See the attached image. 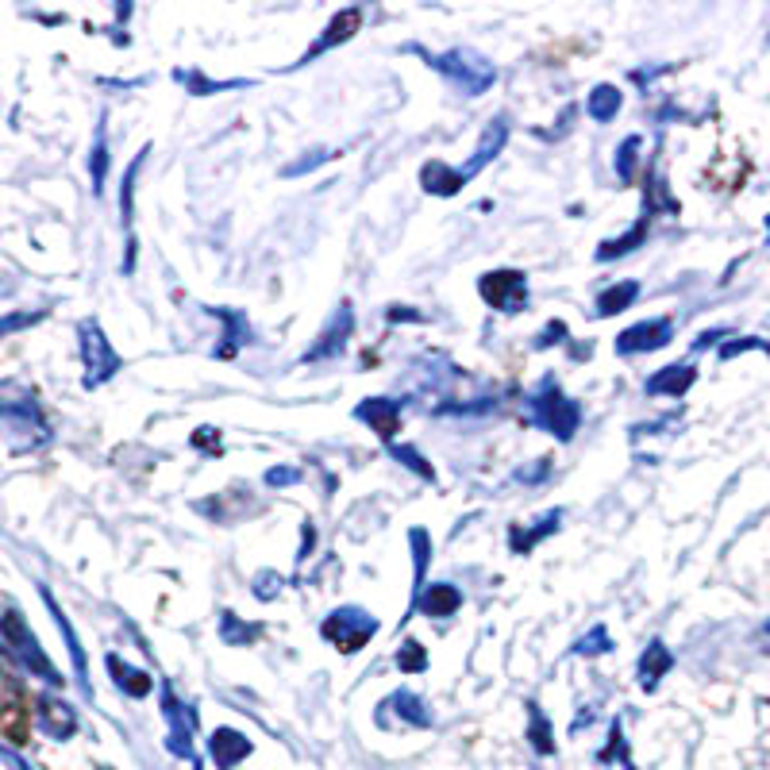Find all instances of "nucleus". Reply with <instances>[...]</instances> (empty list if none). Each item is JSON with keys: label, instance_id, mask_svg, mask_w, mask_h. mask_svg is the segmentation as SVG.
<instances>
[{"label": "nucleus", "instance_id": "nucleus-1", "mask_svg": "<svg viewBox=\"0 0 770 770\" xmlns=\"http://www.w3.org/2000/svg\"><path fill=\"white\" fill-rule=\"evenodd\" d=\"M0 428L16 435V447L20 451L43 447L50 440V428L43 421V408H39L36 393L23 389L20 382L0 385Z\"/></svg>", "mask_w": 770, "mask_h": 770}, {"label": "nucleus", "instance_id": "nucleus-2", "mask_svg": "<svg viewBox=\"0 0 770 770\" xmlns=\"http://www.w3.org/2000/svg\"><path fill=\"white\" fill-rule=\"evenodd\" d=\"M421 55L428 58L435 70H440L463 97H478V93H485V89L493 86V81H497L493 62H485L482 55H474V50H466V47L463 50H447V55H428V50H421Z\"/></svg>", "mask_w": 770, "mask_h": 770}, {"label": "nucleus", "instance_id": "nucleus-3", "mask_svg": "<svg viewBox=\"0 0 770 770\" xmlns=\"http://www.w3.org/2000/svg\"><path fill=\"white\" fill-rule=\"evenodd\" d=\"M0 635H4V643H8V655L20 659L23 671L39 674L50 685H62V674H58V667L47 659L43 643L36 640V632H31V624L23 621V613H16L12 609V613L0 616Z\"/></svg>", "mask_w": 770, "mask_h": 770}, {"label": "nucleus", "instance_id": "nucleus-4", "mask_svg": "<svg viewBox=\"0 0 770 770\" xmlns=\"http://www.w3.org/2000/svg\"><path fill=\"white\" fill-rule=\"evenodd\" d=\"M532 413H535V421L543 424L555 440H574V432H578V424H582V408H578V401L566 397L563 389L555 385V378H547L535 389V397H532Z\"/></svg>", "mask_w": 770, "mask_h": 770}, {"label": "nucleus", "instance_id": "nucleus-5", "mask_svg": "<svg viewBox=\"0 0 770 770\" xmlns=\"http://www.w3.org/2000/svg\"><path fill=\"white\" fill-rule=\"evenodd\" d=\"M320 632H324V640H328L332 648L343 651V655H355V651H363L366 643L378 635V621H374L366 609L347 605V609H336V613L320 624Z\"/></svg>", "mask_w": 770, "mask_h": 770}, {"label": "nucleus", "instance_id": "nucleus-6", "mask_svg": "<svg viewBox=\"0 0 770 770\" xmlns=\"http://www.w3.org/2000/svg\"><path fill=\"white\" fill-rule=\"evenodd\" d=\"M78 343H81V363H86V389H97L120 371V355L112 351V343L105 339L97 320H86L78 328Z\"/></svg>", "mask_w": 770, "mask_h": 770}, {"label": "nucleus", "instance_id": "nucleus-7", "mask_svg": "<svg viewBox=\"0 0 770 770\" xmlns=\"http://www.w3.org/2000/svg\"><path fill=\"white\" fill-rule=\"evenodd\" d=\"M478 293L497 313H521L529 305V282L521 270H493L478 282Z\"/></svg>", "mask_w": 770, "mask_h": 770}, {"label": "nucleus", "instance_id": "nucleus-8", "mask_svg": "<svg viewBox=\"0 0 770 770\" xmlns=\"http://www.w3.org/2000/svg\"><path fill=\"white\" fill-rule=\"evenodd\" d=\"M162 713H166V721H170V740H166V748H170L178 759H197V751H192L197 713H192L189 705H181L178 693H174V685H162Z\"/></svg>", "mask_w": 770, "mask_h": 770}, {"label": "nucleus", "instance_id": "nucleus-9", "mask_svg": "<svg viewBox=\"0 0 770 770\" xmlns=\"http://www.w3.org/2000/svg\"><path fill=\"white\" fill-rule=\"evenodd\" d=\"M674 339L671 316H655V320H640L616 336V355H648V351H663Z\"/></svg>", "mask_w": 770, "mask_h": 770}, {"label": "nucleus", "instance_id": "nucleus-10", "mask_svg": "<svg viewBox=\"0 0 770 770\" xmlns=\"http://www.w3.org/2000/svg\"><path fill=\"white\" fill-rule=\"evenodd\" d=\"M351 332H355V313H351V305L343 300V305L336 308V316H332V324L324 328L320 343H316L313 351L305 355V363H320V358H339L343 347H347Z\"/></svg>", "mask_w": 770, "mask_h": 770}, {"label": "nucleus", "instance_id": "nucleus-11", "mask_svg": "<svg viewBox=\"0 0 770 770\" xmlns=\"http://www.w3.org/2000/svg\"><path fill=\"white\" fill-rule=\"evenodd\" d=\"M693 382H698V366L693 363H671L663 366V371H655L648 378V397H685V393L693 389Z\"/></svg>", "mask_w": 770, "mask_h": 770}, {"label": "nucleus", "instance_id": "nucleus-12", "mask_svg": "<svg viewBox=\"0 0 770 770\" xmlns=\"http://www.w3.org/2000/svg\"><path fill=\"white\" fill-rule=\"evenodd\" d=\"M671 667H674V651L667 648L663 640H651L648 648H643L640 663H635V674H640V685H643V690L655 693L659 682H663V678L671 674Z\"/></svg>", "mask_w": 770, "mask_h": 770}, {"label": "nucleus", "instance_id": "nucleus-13", "mask_svg": "<svg viewBox=\"0 0 770 770\" xmlns=\"http://www.w3.org/2000/svg\"><path fill=\"white\" fill-rule=\"evenodd\" d=\"M208 756H213L216 770H236V763L250 756V740L236 728H216L208 740Z\"/></svg>", "mask_w": 770, "mask_h": 770}, {"label": "nucleus", "instance_id": "nucleus-14", "mask_svg": "<svg viewBox=\"0 0 770 770\" xmlns=\"http://www.w3.org/2000/svg\"><path fill=\"white\" fill-rule=\"evenodd\" d=\"M355 416L363 424H371L382 440H393L401 432V401H385V397H371L355 408Z\"/></svg>", "mask_w": 770, "mask_h": 770}, {"label": "nucleus", "instance_id": "nucleus-15", "mask_svg": "<svg viewBox=\"0 0 770 770\" xmlns=\"http://www.w3.org/2000/svg\"><path fill=\"white\" fill-rule=\"evenodd\" d=\"M43 601H47V609H50V616H55V624H58V632H62V640H66V648H70V659H73V671H78V685H81V693H93V685H89V663H86V651H81V643H78V632L70 628V621H66V613L58 609V601L50 598V590H43Z\"/></svg>", "mask_w": 770, "mask_h": 770}, {"label": "nucleus", "instance_id": "nucleus-16", "mask_svg": "<svg viewBox=\"0 0 770 770\" xmlns=\"http://www.w3.org/2000/svg\"><path fill=\"white\" fill-rule=\"evenodd\" d=\"M39 724L50 740H70L78 732V713L58 698H39Z\"/></svg>", "mask_w": 770, "mask_h": 770}, {"label": "nucleus", "instance_id": "nucleus-17", "mask_svg": "<svg viewBox=\"0 0 770 770\" xmlns=\"http://www.w3.org/2000/svg\"><path fill=\"white\" fill-rule=\"evenodd\" d=\"M421 605V613L424 616H451V613H458V605H463V593H458V585H451V582H435V585H424V593L421 598L413 601V609Z\"/></svg>", "mask_w": 770, "mask_h": 770}, {"label": "nucleus", "instance_id": "nucleus-18", "mask_svg": "<svg viewBox=\"0 0 770 770\" xmlns=\"http://www.w3.org/2000/svg\"><path fill=\"white\" fill-rule=\"evenodd\" d=\"M358 23H363V12H358V8H343V12L336 16V20L328 23V31H324V36L316 39V47L305 55V62H313V58H316V55H324V50H332V47L347 43V39L358 31Z\"/></svg>", "mask_w": 770, "mask_h": 770}, {"label": "nucleus", "instance_id": "nucleus-19", "mask_svg": "<svg viewBox=\"0 0 770 770\" xmlns=\"http://www.w3.org/2000/svg\"><path fill=\"white\" fill-rule=\"evenodd\" d=\"M505 139H509V124L501 120H493L490 128H485V136H482V144H478V150H474V158L471 162H466V170H463V178H471V174H478L482 166H490L493 158L501 155V147H505Z\"/></svg>", "mask_w": 770, "mask_h": 770}, {"label": "nucleus", "instance_id": "nucleus-20", "mask_svg": "<svg viewBox=\"0 0 770 770\" xmlns=\"http://www.w3.org/2000/svg\"><path fill=\"white\" fill-rule=\"evenodd\" d=\"M105 663H108V674H112V682L120 685L128 698H147V693H150V674L147 671H139V667H128L120 655H108Z\"/></svg>", "mask_w": 770, "mask_h": 770}, {"label": "nucleus", "instance_id": "nucleus-21", "mask_svg": "<svg viewBox=\"0 0 770 770\" xmlns=\"http://www.w3.org/2000/svg\"><path fill=\"white\" fill-rule=\"evenodd\" d=\"M463 170H447L443 162H428L421 174V186L432 192V197H455L463 189Z\"/></svg>", "mask_w": 770, "mask_h": 770}, {"label": "nucleus", "instance_id": "nucleus-22", "mask_svg": "<svg viewBox=\"0 0 770 770\" xmlns=\"http://www.w3.org/2000/svg\"><path fill=\"white\" fill-rule=\"evenodd\" d=\"M648 231H651V220H648V216H640V224H635V228H628L621 239H609V243H601V250H598V263H613V258H624V255H632L635 247H643V239H648Z\"/></svg>", "mask_w": 770, "mask_h": 770}, {"label": "nucleus", "instance_id": "nucleus-23", "mask_svg": "<svg viewBox=\"0 0 770 770\" xmlns=\"http://www.w3.org/2000/svg\"><path fill=\"white\" fill-rule=\"evenodd\" d=\"M213 316H220V320L228 324V332H224V347L216 351V355H220V358L239 355V347L250 339V332H247V316H243V313H231V308H213Z\"/></svg>", "mask_w": 770, "mask_h": 770}, {"label": "nucleus", "instance_id": "nucleus-24", "mask_svg": "<svg viewBox=\"0 0 770 770\" xmlns=\"http://www.w3.org/2000/svg\"><path fill=\"white\" fill-rule=\"evenodd\" d=\"M621 105H624V93L616 86H598L590 93V116L598 124H609V120H616V112H621Z\"/></svg>", "mask_w": 770, "mask_h": 770}, {"label": "nucleus", "instance_id": "nucleus-25", "mask_svg": "<svg viewBox=\"0 0 770 770\" xmlns=\"http://www.w3.org/2000/svg\"><path fill=\"white\" fill-rule=\"evenodd\" d=\"M385 709H397L401 717H405L408 724H421V728H432V713L428 705H424L421 698H416L413 690H397L389 701H385Z\"/></svg>", "mask_w": 770, "mask_h": 770}, {"label": "nucleus", "instance_id": "nucleus-26", "mask_svg": "<svg viewBox=\"0 0 770 770\" xmlns=\"http://www.w3.org/2000/svg\"><path fill=\"white\" fill-rule=\"evenodd\" d=\"M640 297V282H621V286H609L605 293L598 297V316H616L624 313L632 300Z\"/></svg>", "mask_w": 770, "mask_h": 770}, {"label": "nucleus", "instance_id": "nucleus-27", "mask_svg": "<svg viewBox=\"0 0 770 770\" xmlns=\"http://www.w3.org/2000/svg\"><path fill=\"white\" fill-rule=\"evenodd\" d=\"M16 717H20V685L8 671H0V724L12 721L16 732L23 736V721H16Z\"/></svg>", "mask_w": 770, "mask_h": 770}, {"label": "nucleus", "instance_id": "nucleus-28", "mask_svg": "<svg viewBox=\"0 0 770 770\" xmlns=\"http://www.w3.org/2000/svg\"><path fill=\"white\" fill-rule=\"evenodd\" d=\"M559 521H563V513H559V509H555V513H547V521H540L532 532H516V529H513V535H509V543H513L516 555H529V551L535 547V540H543V535L555 532V529H559Z\"/></svg>", "mask_w": 770, "mask_h": 770}, {"label": "nucleus", "instance_id": "nucleus-29", "mask_svg": "<svg viewBox=\"0 0 770 770\" xmlns=\"http://www.w3.org/2000/svg\"><path fill=\"white\" fill-rule=\"evenodd\" d=\"M640 150H643V139L640 136H628L621 147H616V178L624 181V186H632L635 181V166H640Z\"/></svg>", "mask_w": 770, "mask_h": 770}, {"label": "nucleus", "instance_id": "nucleus-30", "mask_svg": "<svg viewBox=\"0 0 770 770\" xmlns=\"http://www.w3.org/2000/svg\"><path fill=\"white\" fill-rule=\"evenodd\" d=\"M529 740L540 756H555V736H551V721L540 713V705H529Z\"/></svg>", "mask_w": 770, "mask_h": 770}, {"label": "nucleus", "instance_id": "nucleus-31", "mask_svg": "<svg viewBox=\"0 0 770 770\" xmlns=\"http://www.w3.org/2000/svg\"><path fill=\"white\" fill-rule=\"evenodd\" d=\"M220 635H224V643H236V648H247V643H255L258 635H263V624H243L239 616L224 613V616H220Z\"/></svg>", "mask_w": 770, "mask_h": 770}, {"label": "nucleus", "instance_id": "nucleus-32", "mask_svg": "<svg viewBox=\"0 0 770 770\" xmlns=\"http://www.w3.org/2000/svg\"><path fill=\"white\" fill-rule=\"evenodd\" d=\"M408 543H413V551H416V578H413V601L421 598V585H424V574H428V563H432V540H428V532L424 529H413L408 532Z\"/></svg>", "mask_w": 770, "mask_h": 770}, {"label": "nucleus", "instance_id": "nucleus-33", "mask_svg": "<svg viewBox=\"0 0 770 770\" xmlns=\"http://www.w3.org/2000/svg\"><path fill=\"white\" fill-rule=\"evenodd\" d=\"M748 351H763V355H767V339H759V336H736V339H724L721 347H717V358H721V363H732V358L748 355Z\"/></svg>", "mask_w": 770, "mask_h": 770}, {"label": "nucleus", "instance_id": "nucleus-34", "mask_svg": "<svg viewBox=\"0 0 770 770\" xmlns=\"http://www.w3.org/2000/svg\"><path fill=\"white\" fill-rule=\"evenodd\" d=\"M609 648H613V635L605 632V624L590 628V632H585L582 640L574 643L578 655H601V651H609Z\"/></svg>", "mask_w": 770, "mask_h": 770}, {"label": "nucleus", "instance_id": "nucleus-35", "mask_svg": "<svg viewBox=\"0 0 770 770\" xmlns=\"http://www.w3.org/2000/svg\"><path fill=\"white\" fill-rule=\"evenodd\" d=\"M89 170H93V189H105V170H108V144H105V124L97 128L93 139V158H89Z\"/></svg>", "mask_w": 770, "mask_h": 770}, {"label": "nucleus", "instance_id": "nucleus-36", "mask_svg": "<svg viewBox=\"0 0 770 770\" xmlns=\"http://www.w3.org/2000/svg\"><path fill=\"white\" fill-rule=\"evenodd\" d=\"M601 763H613V759H621V763L632 770V756H628V740H624V728L621 721H613V736H609V748L601 751Z\"/></svg>", "mask_w": 770, "mask_h": 770}, {"label": "nucleus", "instance_id": "nucleus-37", "mask_svg": "<svg viewBox=\"0 0 770 770\" xmlns=\"http://www.w3.org/2000/svg\"><path fill=\"white\" fill-rule=\"evenodd\" d=\"M397 667H401V671H405V674L424 671V667H428V651H424L416 640H408L405 648L397 651Z\"/></svg>", "mask_w": 770, "mask_h": 770}, {"label": "nucleus", "instance_id": "nucleus-38", "mask_svg": "<svg viewBox=\"0 0 770 770\" xmlns=\"http://www.w3.org/2000/svg\"><path fill=\"white\" fill-rule=\"evenodd\" d=\"M393 458H401V463H405L413 474H421L424 482H432V478H435V471L428 466V458H424L416 447H393Z\"/></svg>", "mask_w": 770, "mask_h": 770}, {"label": "nucleus", "instance_id": "nucleus-39", "mask_svg": "<svg viewBox=\"0 0 770 770\" xmlns=\"http://www.w3.org/2000/svg\"><path fill=\"white\" fill-rule=\"evenodd\" d=\"M178 78L186 81L189 93H197V97L213 93V89H236V86H247V81H208V78H200V73H178Z\"/></svg>", "mask_w": 770, "mask_h": 770}, {"label": "nucleus", "instance_id": "nucleus-40", "mask_svg": "<svg viewBox=\"0 0 770 770\" xmlns=\"http://www.w3.org/2000/svg\"><path fill=\"white\" fill-rule=\"evenodd\" d=\"M328 150H313V155H308V158H300V162H289L286 166V170H282V174H286V178H300V174H308V170H316V166H320V162H328Z\"/></svg>", "mask_w": 770, "mask_h": 770}, {"label": "nucleus", "instance_id": "nucleus-41", "mask_svg": "<svg viewBox=\"0 0 770 770\" xmlns=\"http://www.w3.org/2000/svg\"><path fill=\"white\" fill-rule=\"evenodd\" d=\"M293 482H300L297 466H278V471L266 474V485H270V490H282V485H293Z\"/></svg>", "mask_w": 770, "mask_h": 770}, {"label": "nucleus", "instance_id": "nucleus-42", "mask_svg": "<svg viewBox=\"0 0 770 770\" xmlns=\"http://www.w3.org/2000/svg\"><path fill=\"white\" fill-rule=\"evenodd\" d=\"M728 336V328H713V332H701V336L698 339H693V355H701V351H705V347H721V339Z\"/></svg>", "mask_w": 770, "mask_h": 770}, {"label": "nucleus", "instance_id": "nucleus-43", "mask_svg": "<svg viewBox=\"0 0 770 770\" xmlns=\"http://www.w3.org/2000/svg\"><path fill=\"white\" fill-rule=\"evenodd\" d=\"M36 320H43V313H28V316H4V320H0V336H8V332H16V328H28V324H36Z\"/></svg>", "mask_w": 770, "mask_h": 770}, {"label": "nucleus", "instance_id": "nucleus-44", "mask_svg": "<svg viewBox=\"0 0 770 770\" xmlns=\"http://www.w3.org/2000/svg\"><path fill=\"white\" fill-rule=\"evenodd\" d=\"M547 463H551V458H540V463L529 466V471H521L516 478H521V482H540V478H547V471H551Z\"/></svg>", "mask_w": 770, "mask_h": 770}, {"label": "nucleus", "instance_id": "nucleus-45", "mask_svg": "<svg viewBox=\"0 0 770 770\" xmlns=\"http://www.w3.org/2000/svg\"><path fill=\"white\" fill-rule=\"evenodd\" d=\"M0 759H4V767H8V770H31V767H28V759H20L12 748H4V743H0Z\"/></svg>", "mask_w": 770, "mask_h": 770}, {"label": "nucleus", "instance_id": "nucleus-46", "mask_svg": "<svg viewBox=\"0 0 770 770\" xmlns=\"http://www.w3.org/2000/svg\"><path fill=\"white\" fill-rule=\"evenodd\" d=\"M274 593H278V578H274V574L258 578V585H255V598H274Z\"/></svg>", "mask_w": 770, "mask_h": 770}, {"label": "nucleus", "instance_id": "nucleus-47", "mask_svg": "<svg viewBox=\"0 0 770 770\" xmlns=\"http://www.w3.org/2000/svg\"><path fill=\"white\" fill-rule=\"evenodd\" d=\"M385 316H389V320H424L421 313H413V308H405V305L389 308V313H385Z\"/></svg>", "mask_w": 770, "mask_h": 770}, {"label": "nucleus", "instance_id": "nucleus-48", "mask_svg": "<svg viewBox=\"0 0 770 770\" xmlns=\"http://www.w3.org/2000/svg\"><path fill=\"white\" fill-rule=\"evenodd\" d=\"M763 224H767V247H770V216H767V220H763Z\"/></svg>", "mask_w": 770, "mask_h": 770}, {"label": "nucleus", "instance_id": "nucleus-49", "mask_svg": "<svg viewBox=\"0 0 770 770\" xmlns=\"http://www.w3.org/2000/svg\"><path fill=\"white\" fill-rule=\"evenodd\" d=\"M763 635H770V621H767V624H763Z\"/></svg>", "mask_w": 770, "mask_h": 770}, {"label": "nucleus", "instance_id": "nucleus-50", "mask_svg": "<svg viewBox=\"0 0 770 770\" xmlns=\"http://www.w3.org/2000/svg\"><path fill=\"white\" fill-rule=\"evenodd\" d=\"M767 355H770V339H767Z\"/></svg>", "mask_w": 770, "mask_h": 770}]
</instances>
